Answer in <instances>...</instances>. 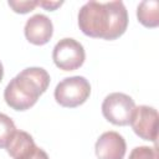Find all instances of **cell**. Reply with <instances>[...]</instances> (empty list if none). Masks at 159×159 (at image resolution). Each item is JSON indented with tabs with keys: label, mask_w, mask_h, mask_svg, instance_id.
<instances>
[{
	"label": "cell",
	"mask_w": 159,
	"mask_h": 159,
	"mask_svg": "<svg viewBox=\"0 0 159 159\" xmlns=\"http://www.w3.org/2000/svg\"><path fill=\"white\" fill-rule=\"evenodd\" d=\"M78 26L89 37L112 41L125 32L128 12L119 0L108 2L88 1L78 11Z\"/></svg>",
	"instance_id": "6da1fadb"
},
{
	"label": "cell",
	"mask_w": 159,
	"mask_h": 159,
	"mask_svg": "<svg viewBox=\"0 0 159 159\" xmlns=\"http://www.w3.org/2000/svg\"><path fill=\"white\" fill-rule=\"evenodd\" d=\"M50 75L41 67H27L15 76L5 87L4 99L15 111L31 108L47 89Z\"/></svg>",
	"instance_id": "7a4b0ae2"
},
{
	"label": "cell",
	"mask_w": 159,
	"mask_h": 159,
	"mask_svg": "<svg viewBox=\"0 0 159 159\" xmlns=\"http://www.w3.org/2000/svg\"><path fill=\"white\" fill-rule=\"evenodd\" d=\"M56 102L66 108H75L83 104L91 94V84L82 76L63 78L55 88Z\"/></svg>",
	"instance_id": "3957f363"
},
{
	"label": "cell",
	"mask_w": 159,
	"mask_h": 159,
	"mask_svg": "<svg viewBox=\"0 0 159 159\" xmlns=\"http://www.w3.org/2000/svg\"><path fill=\"white\" fill-rule=\"evenodd\" d=\"M135 103L125 93H109L102 103L103 117L114 125H127L130 122Z\"/></svg>",
	"instance_id": "277c9868"
},
{
	"label": "cell",
	"mask_w": 159,
	"mask_h": 159,
	"mask_svg": "<svg viewBox=\"0 0 159 159\" xmlns=\"http://www.w3.org/2000/svg\"><path fill=\"white\" fill-rule=\"evenodd\" d=\"M86 58L83 46L71 37L60 40L52 51V60L55 65L63 71H75L80 68Z\"/></svg>",
	"instance_id": "5b68a950"
},
{
	"label": "cell",
	"mask_w": 159,
	"mask_h": 159,
	"mask_svg": "<svg viewBox=\"0 0 159 159\" xmlns=\"http://www.w3.org/2000/svg\"><path fill=\"white\" fill-rule=\"evenodd\" d=\"M158 119L159 117L155 108L149 106H139L134 108L129 124L139 138L157 144Z\"/></svg>",
	"instance_id": "8992f818"
},
{
	"label": "cell",
	"mask_w": 159,
	"mask_h": 159,
	"mask_svg": "<svg viewBox=\"0 0 159 159\" xmlns=\"http://www.w3.org/2000/svg\"><path fill=\"white\" fill-rule=\"evenodd\" d=\"M94 150L98 159H123L127 144L119 133L109 130L99 135L96 142Z\"/></svg>",
	"instance_id": "52a82bcc"
},
{
	"label": "cell",
	"mask_w": 159,
	"mask_h": 159,
	"mask_svg": "<svg viewBox=\"0 0 159 159\" xmlns=\"http://www.w3.org/2000/svg\"><path fill=\"white\" fill-rule=\"evenodd\" d=\"M24 32L29 42L41 46L51 40L53 34V25L46 15L36 14L26 21Z\"/></svg>",
	"instance_id": "ba28073f"
},
{
	"label": "cell",
	"mask_w": 159,
	"mask_h": 159,
	"mask_svg": "<svg viewBox=\"0 0 159 159\" xmlns=\"http://www.w3.org/2000/svg\"><path fill=\"white\" fill-rule=\"evenodd\" d=\"M5 148L12 159H30L39 147L27 132L15 130Z\"/></svg>",
	"instance_id": "9c48e42d"
},
{
	"label": "cell",
	"mask_w": 159,
	"mask_h": 159,
	"mask_svg": "<svg viewBox=\"0 0 159 159\" xmlns=\"http://www.w3.org/2000/svg\"><path fill=\"white\" fill-rule=\"evenodd\" d=\"M138 21L145 27L159 25V2L157 0H144L137 7Z\"/></svg>",
	"instance_id": "30bf717a"
},
{
	"label": "cell",
	"mask_w": 159,
	"mask_h": 159,
	"mask_svg": "<svg viewBox=\"0 0 159 159\" xmlns=\"http://www.w3.org/2000/svg\"><path fill=\"white\" fill-rule=\"evenodd\" d=\"M15 130L16 128L12 119L6 114L0 113V148L6 147L10 137L14 134Z\"/></svg>",
	"instance_id": "8fae6325"
},
{
	"label": "cell",
	"mask_w": 159,
	"mask_h": 159,
	"mask_svg": "<svg viewBox=\"0 0 159 159\" xmlns=\"http://www.w3.org/2000/svg\"><path fill=\"white\" fill-rule=\"evenodd\" d=\"M129 159H159L157 144L154 147H147V145L135 147L130 152Z\"/></svg>",
	"instance_id": "7c38bea8"
},
{
	"label": "cell",
	"mask_w": 159,
	"mask_h": 159,
	"mask_svg": "<svg viewBox=\"0 0 159 159\" xmlns=\"http://www.w3.org/2000/svg\"><path fill=\"white\" fill-rule=\"evenodd\" d=\"M9 6L17 14H27L30 11H32L36 6H37V1L36 0H20V1H15V0H9Z\"/></svg>",
	"instance_id": "4fadbf2b"
},
{
	"label": "cell",
	"mask_w": 159,
	"mask_h": 159,
	"mask_svg": "<svg viewBox=\"0 0 159 159\" xmlns=\"http://www.w3.org/2000/svg\"><path fill=\"white\" fill-rule=\"evenodd\" d=\"M63 4V1H48V0H43V1H37V5L42 6L43 9H46L47 11H53L57 7H60Z\"/></svg>",
	"instance_id": "5bb4252c"
},
{
	"label": "cell",
	"mask_w": 159,
	"mask_h": 159,
	"mask_svg": "<svg viewBox=\"0 0 159 159\" xmlns=\"http://www.w3.org/2000/svg\"><path fill=\"white\" fill-rule=\"evenodd\" d=\"M2 76H4V68H2V63L0 62V82L2 80Z\"/></svg>",
	"instance_id": "9a60e30c"
}]
</instances>
